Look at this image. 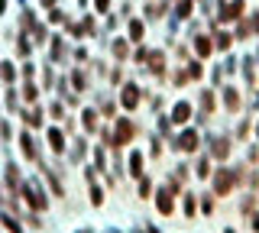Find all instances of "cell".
Returning a JSON list of instances; mask_svg holds the SVG:
<instances>
[{"mask_svg":"<svg viewBox=\"0 0 259 233\" xmlns=\"http://www.w3.org/2000/svg\"><path fill=\"white\" fill-rule=\"evenodd\" d=\"M175 120H178V123L188 120V104H178V107H175Z\"/></svg>","mask_w":259,"mask_h":233,"instance_id":"6da1fadb","label":"cell"},{"mask_svg":"<svg viewBox=\"0 0 259 233\" xmlns=\"http://www.w3.org/2000/svg\"><path fill=\"white\" fill-rule=\"evenodd\" d=\"M130 33H133L136 39H140V36H143V23H133V26H130Z\"/></svg>","mask_w":259,"mask_h":233,"instance_id":"7a4b0ae2","label":"cell"}]
</instances>
